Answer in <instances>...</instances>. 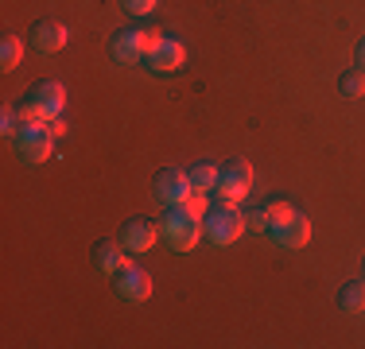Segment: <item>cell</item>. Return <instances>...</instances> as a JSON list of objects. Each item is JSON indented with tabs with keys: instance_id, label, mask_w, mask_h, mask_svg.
Wrapping results in <instances>:
<instances>
[{
	"instance_id": "1",
	"label": "cell",
	"mask_w": 365,
	"mask_h": 349,
	"mask_svg": "<svg viewBox=\"0 0 365 349\" xmlns=\"http://www.w3.org/2000/svg\"><path fill=\"white\" fill-rule=\"evenodd\" d=\"M202 214H206L202 194H190L187 202L168 206L160 217V237L175 252H190L198 244V237H202Z\"/></svg>"
},
{
	"instance_id": "2",
	"label": "cell",
	"mask_w": 365,
	"mask_h": 349,
	"mask_svg": "<svg viewBox=\"0 0 365 349\" xmlns=\"http://www.w3.org/2000/svg\"><path fill=\"white\" fill-rule=\"evenodd\" d=\"M63 105H66V85L55 82V78H43L36 82L20 101V120L24 125H47V120L63 117Z\"/></svg>"
},
{
	"instance_id": "3",
	"label": "cell",
	"mask_w": 365,
	"mask_h": 349,
	"mask_svg": "<svg viewBox=\"0 0 365 349\" xmlns=\"http://www.w3.org/2000/svg\"><path fill=\"white\" fill-rule=\"evenodd\" d=\"M245 214L241 209H233V202H214L206 206L202 214V237H210L214 244H233L241 241V233H245Z\"/></svg>"
},
{
	"instance_id": "4",
	"label": "cell",
	"mask_w": 365,
	"mask_h": 349,
	"mask_svg": "<svg viewBox=\"0 0 365 349\" xmlns=\"http://www.w3.org/2000/svg\"><path fill=\"white\" fill-rule=\"evenodd\" d=\"M160 39L163 35L152 31V28H120L109 39V55L117 58V63L133 66V63H140V58H148V51H152Z\"/></svg>"
},
{
	"instance_id": "5",
	"label": "cell",
	"mask_w": 365,
	"mask_h": 349,
	"mask_svg": "<svg viewBox=\"0 0 365 349\" xmlns=\"http://www.w3.org/2000/svg\"><path fill=\"white\" fill-rule=\"evenodd\" d=\"M249 190H253V167H249L245 160H225L218 167L214 198H218V202H241Z\"/></svg>"
},
{
	"instance_id": "6",
	"label": "cell",
	"mask_w": 365,
	"mask_h": 349,
	"mask_svg": "<svg viewBox=\"0 0 365 349\" xmlns=\"http://www.w3.org/2000/svg\"><path fill=\"white\" fill-rule=\"evenodd\" d=\"M16 144V155H20L28 167H36V163L51 160V147H55V136H51L47 125H20V132L12 136Z\"/></svg>"
},
{
	"instance_id": "7",
	"label": "cell",
	"mask_w": 365,
	"mask_h": 349,
	"mask_svg": "<svg viewBox=\"0 0 365 349\" xmlns=\"http://www.w3.org/2000/svg\"><path fill=\"white\" fill-rule=\"evenodd\" d=\"M152 194L160 198L163 206H179V202H187V198L195 194V187H190V174L187 171L163 167L160 174H155V182H152Z\"/></svg>"
},
{
	"instance_id": "8",
	"label": "cell",
	"mask_w": 365,
	"mask_h": 349,
	"mask_svg": "<svg viewBox=\"0 0 365 349\" xmlns=\"http://www.w3.org/2000/svg\"><path fill=\"white\" fill-rule=\"evenodd\" d=\"M182 63H187V47H182L179 39H171V35H163V39L148 51V70H152V74H179Z\"/></svg>"
},
{
	"instance_id": "9",
	"label": "cell",
	"mask_w": 365,
	"mask_h": 349,
	"mask_svg": "<svg viewBox=\"0 0 365 349\" xmlns=\"http://www.w3.org/2000/svg\"><path fill=\"white\" fill-rule=\"evenodd\" d=\"M155 237H160V225H152L148 217H128L117 229V241L125 244V252H133V256H140V252L152 249Z\"/></svg>"
},
{
	"instance_id": "10",
	"label": "cell",
	"mask_w": 365,
	"mask_h": 349,
	"mask_svg": "<svg viewBox=\"0 0 365 349\" xmlns=\"http://www.w3.org/2000/svg\"><path fill=\"white\" fill-rule=\"evenodd\" d=\"M113 291L128 303H144L148 295H152V276L140 272V268H133V264H125L120 272H113Z\"/></svg>"
},
{
	"instance_id": "11",
	"label": "cell",
	"mask_w": 365,
	"mask_h": 349,
	"mask_svg": "<svg viewBox=\"0 0 365 349\" xmlns=\"http://www.w3.org/2000/svg\"><path fill=\"white\" fill-rule=\"evenodd\" d=\"M28 43L39 51V55H55V51L66 47V24H58V20H36L28 28Z\"/></svg>"
},
{
	"instance_id": "12",
	"label": "cell",
	"mask_w": 365,
	"mask_h": 349,
	"mask_svg": "<svg viewBox=\"0 0 365 349\" xmlns=\"http://www.w3.org/2000/svg\"><path fill=\"white\" fill-rule=\"evenodd\" d=\"M268 237H272V244H280V249H303V244L311 241V222L303 214H292L288 222L272 225Z\"/></svg>"
},
{
	"instance_id": "13",
	"label": "cell",
	"mask_w": 365,
	"mask_h": 349,
	"mask_svg": "<svg viewBox=\"0 0 365 349\" xmlns=\"http://www.w3.org/2000/svg\"><path fill=\"white\" fill-rule=\"evenodd\" d=\"M93 264H98L106 276L120 272V268H125V244H120V241H113V237L98 241V244H93Z\"/></svg>"
},
{
	"instance_id": "14",
	"label": "cell",
	"mask_w": 365,
	"mask_h": 349,
	"mask_svg": "<svg viewBox=\"0 0 365 349\" xmlns=\"http://www.w3.org/2000/svg\"><path fill=\"white\" fill-rule=\"evenodd\" d=\"M338 311H346V314H365V283L361 279H350V283H342L338 287Z\"/></svg>"
},
{
	"instance_id": "15",
	"label": "cell",
	"mask_w": 365,
	"mask_h": 349,
	"mask_svg": "<svg viewBox=\"0 0 365 349\" xmlns=\"http://www.w3.org/2000/svg\"><path fill=\"white\" fill-rule=\"evenodd\" d=\"M187 174H190L195 194H214V187H218V167H214V163H195Z\"/></svg>"
},
{
	"instance_id": "16",
	"label": "cell",
	"mask_w": 365,
	"mask_h": 349,
	"mask_svg": "<svg viewBox=\"0 0 365 349\" xmlns=\"http://www.w3.org/2000/svg\"><path fill=\"white\" fill-rule=\"evenodd\" d=\"M338 93H342L346 101H358V98H365V70H342L338 74Z\"/></svg>"
},
{
	"instance_id": "17",
	"label": "cell",
	"mask_w": 365,
	"mask_h": 349,
	"mask_svg": "<svg viewBox=\"0 0 365 349\" xmlns=\"http://www.w3.org/2000/svg\"><path fill=\"white\" fill-rule=\"evenodd\" d=\"M20 58H24V39L8 31L4 39H0V66H4V70H16V66H20Z\"/></svg>"
},
{
	"instance_id": "18",
	"label": "cell",
	"mask_w": 365,
	"mask_h": 349,
	"mask_svg": "<svg viewBox=\"0 0 365 349\" xmlns=\"http://www.w3.org/2000/svg\"><path fill=\"white\" fill-rule=\"evenodd\" d=\"M292 214H295V209H292V202H284V198H272V202H264L268 229H272V225H280V222H288Z\"/></svg>"
},
{
	"instance_id": "19",
	"label": "cell",
	"mask_w": 365,
	"mask_h": 349,
	"mask_svg": "<svg viewBox=\"0 0 365 349\" xmlns=\"http://www.w3.org/2000/svg\"><path fill=\"white\" fill-rule=\"evenodd\" d=\"M245 225H249V229H264V233H268V217H264V206H257V209H245Z\"/></svg>"
},
{
	"instance_id": "20",
	"label": "cell",
	"mask_w": 365,
	"mask_h": 349,
	"mask_svg": "<svg viewBox=\"0 0 365 349\" xmlns=\"http://www.w3.org/2000/svg\"><path fill=\"white\" fill-rule=\"evenodd\" d=\"M120 4H125L128 12H133V16H148V12H152V8H155V4H160V0H120Z\"/></svg>"
},
{
	"instance_id": "21",
	"label": "cell",
	"mask_w": 365,
	"mask_h": 349,
	"mask_svg": "<svg viewBox=\"0 0 365 349\" xmlns=\"http://www.w3.org/2000/svg\"><path fill=\"white\" fill-rule=\"evenodd\" d=\"M47 128H51V136H55V140H58V136H66V120H63V117L47 120Z\"/></svg>"
},
{
	"instance_id": "22",
	"label": "cell",
	"mask_w": 365,
	"mask_h": 349,
	"mask_svg": "<svg viewBox=\"0 0 365 349\" xmlns=\"http://www.w3.org/2000/svg\"><path fill=\"white\" fill-rule=\"evenodd\" d=\"M354 63H358V70H365V39L358 43V55H354Z\"/></svg>"
}]
</instances>
